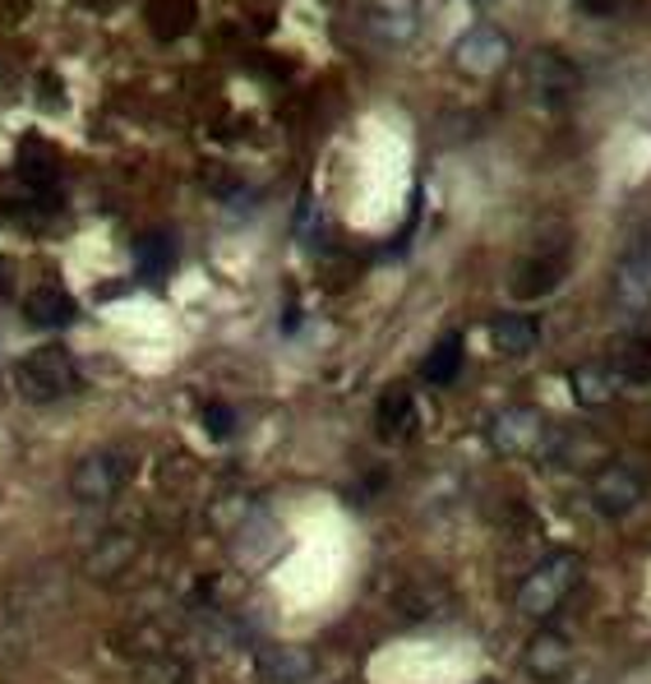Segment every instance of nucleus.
Segmentation results:
<instances>
[{
  "label": "nucleus",
  "mask_w": 651,
  "mask_h": 684,
  "mask_svg": "<svg viewBox=\"0 0 651 684\" xmlns=\"http://www.w3.org/2000/svg\"><path fill=\"white\" fill-rule=\"evenodd\" d=\"M204 426H209V435H213V439H227V435L236 430V416H232V407L209 403V407H204Z\"/></svg>",
  "instance_id": "19"
},
{
  "label": "nucleus",
  "mask_w": 651,
  "mask_h": 684,
  "mask_svg": "<svg viewBox=\"0 0 651 684\" xmlns=\"http://www.w3.org/2000/svg\"><path fill=\"white\" fill-rule=\"evenodd\" d=\"M569 273V240H559L554 250H536L531 259L518 263V273H513V296L518 301H541L550 296L559 282Z\"/></svg>",
  "instance_id": "4"
},
{
  "label": "nucleus",
  "mask_w": 651,
  "mask_h": 684,
  "mask_svg": "<svg viewBox=\"0 0 651 684\" xmlns=\"http://www.w3.org/2000/svg\"><path fill=\"white\" fill-rule=\"evenodd\" d=\"M610 393H615V370L610 366H582V370H573V399L577 403L601 407V403H610Z\"/></svg>",
  "instance_id": "14"
},
{
  "label": "nucleus",
  "mask_w": 651,
  "mask_h": 684,
  "mask_svg": "<svg viewBox=\"0 0 651 684\" xmlns=\"http://www.w3.org/2000/svg\"><path fill=\"white\" fill-rule=\"evenodd\" d=\"M573 583H577V560H573V556H554L550 564H541V569H536L531 579L523 583L518 610L531 615V620H546V615L573 592Z\"/></svg>",
  "instance_id": "3"
},
{
  "label": "nucleus",
  "mask_w": 651,
  "mask_h": 684,
  "mask_svg": "<svg viewBox=\"0 0 651 684\" xmlns=\"http://www.w3.org/2000/svg\"><path fill=\"white\" fill-rule=\"evenodd\" d=\"M527 666H531V675H541V680H559L569 671V643H564V638H554V633H541L527 648Z\"/></svg>",
  "instance_id": "13"
},
{
  "label": "nucleus",
  "mask_w": 651,
  "mask_h": 684,
  "mask_svg": "<svg viewBox=\"0 0 651 684\" xmlns=\"http://www.w3.org/2000/svg\"><path fill=\"white\" fill-rule=\"evenodd\" d=\"M134 476V458L125 449H93L70 468V495L79 504H111Z\"/></svg>",
  "instance_id": "2"
},
{
  "label": "nucleus",
  "mask_w": 651,
  "mask_h": 684,
  "mask_svg": "<svg viewBox=\"0 0 651 684\" xmlns=\"http://www.w3.org/2000/svg\"><path fill=\"white\" fill-rule=\"evenodd\" d=\"M374 426L384 439H412L416 435V399L407 389H389L384 399H379V412H374Z\"/></svg>",
  "instance_id": "9"
},
{
  "label": "nucleus",
  "mask_w": 651,
  "mask_h": 684,
  "mask_svg": "<svg viewBox=\"0 0 651 684\" xmlns=\"http://www.w3.org/2000/svg\"><path fill=\"white\" fill-rule=\"evenodd\" d=\"M171 263H176L171 236H144L139 240V269H144V278H162Z\"/></svg>",
  "instance_id": "18"
},
{
  "label": "nucleus",
  "mask_w": 651,
  "mask_h": 684,
  "mask_svg": "<svg viewBox=\"0 0 651 684\" xmlns=\"http://www.w3.org/2000/svg\"><path fill=\"white\" fill-rule=\"evenodd\" d=\"M541 435V422L531 412H508L504 422L495 426V445L500 449H527V439Z\"/></svg>",
  "instance_id": "17"
},
{
  "label": "nucleus",
  "mask_w": 651,
  "mask_h": 684,
  "mask_svg": "<svg viewBox=\"0 0 651 684\" xmlns=\"http://www.w3.org/2000/svg\"><path fill=\"white\" fill-rule=\"evenodd\" d=\"M490 338H495V347L504 351V357H527V351L536 347V338H541V324H536L531 315H504L490 324Z\"/></svg>",
  "instance_id": "11"
},
{
  "label": "nucleus",
  "mask_w": 651,
  "mask_h": 684,
  "mask_svg": "<svg viewBox=\"0 0 651 684\" xmlns=\"http://www.w3.org/2000/svg\"><path fill=\"white\" fill-rule=\"evenodd\" d=\"M615 301L628 315L651 311V240H638L615 269Z\"/></svg>",
  "instance_id": "5"
},
{
  "label": "nucleus",
  "mask_w": 651,
  "mask_h": 684,
  "mask_svg": "<svg viewBox=\"0 0 651 684\" xmlns=\"http://www.w3.org/2000/svg\"><path fill=\"white\" fill-rule=\"evenodd\" d=\"M259 675L291 684V680H305L310 675V661L296 648H268V652H259Z\"/></svg>",
  "instance_id": "15"
},
{
  "label": "nucleus",
  "mask_w": 651,
  "mask_h": 684,
  "mask_svg": "<svg viewBox=\"0 0 651 684\" xmlns=\"http://www.w3.org/2000/svg\"><path fill=\"white\" fill-rule=\"evenodd\" d=\"M24 315L37 328H65L75 319V301H70V292H60L56 282H47V287H37V292L24 301Z\"/></svg>",
  "instance_id": "10"
},
{
  "label": "nucleus",
  "mask_w": 651,
  "mask_h": 684,
  "mask_svg": "<svg viewBox=\"0 0 651 684\" xmlns=\"http://www.w3.org/2000/svg\"><path fill=\"white\" fill-rule=\"evenodd\" d=\"M458 65H462L467 75H481V79L500 75L504 65H508V37H504V33H495V29H476V33H467V37L458 42Z\"/></svg>",
  "instance_id": "8"
},
{
  "label": "nucleus",
  "mask_w": 651,
  "mask_h": 684,
  "mask_svg": "<svg viewBox=\"0 0 651 684\" xmlns=\"http://www.w3.org/2000/svg\"><path fill=\"white\" fill-rule=\"evenodd\" d=\"M577 5L587 10V14H596V19H615L619 10L633 5V0H577Z\"/></svg>",
  "instance_id": "20"
},
{
  "label": "nucleus",
  "mask_w": 651,
  "mask_h": 684,
  "mask_svg": "<svg viewBox=\"0 0 651 684\" xmlns=\"http://www.w3.org/2000/svg\"><path fill=\"white\" fill-rule=\"evenodd\" d=\"M527 79L536 88V98L559 106V102H569V93L577 88V75H573V65L559 56V52H531L527 60Z\"/></svg>",
  "instance_id": "7"
},
{
  "label": "nucleus",
  "mask_w": 651,
  "mask_h": 684,
  "mask_svg": "<svg viewBox=\"0 0 651 684\" xmlns=\"http://www.w3.org/2000/svg\"><path fill=\"white\" fill-rule=\"evenodd\" d=\"M458 370H462V334H444V338L435 343L430 357H425L420 374H425L430 384H453Z\"/></svg>",
  "instance_id": "12"
},
{
  "label": "nucleus",
  "mask_w": 651,
  "mask_h": 684,
  "mask_svg": "<svg viewBox=\"0 0 651 684\" xmlns=\"http://www.w3.org/2000/svg\"><path fill=\"white\" fill-rule=\"evenodd\" d=\"M14 389L29 403H60L79 389V366L65 347H37L14 366Z\"/></svg>",
  "instance_id": "1"
},
{
  "label": "nucleus",
  "mask_w": 651,
  "mask_h": 684,
  "mask_svg": "<svg viewBox=\"0 0 651 684\" xmlns=\"http://www.w3.org/2000/svg\"><path fill=\"white\" fill-rule=\"evenodd\" d=\"M592 500H596V509L605 518H624V514H633L638 509V500H642V476L633 468H605L592 485Z\"/></svg>",
  "instance_id": "6"
},
{
  "label": "nucleus",
  "mask_w": 651,
  "mask_h": 684,
  "mask_svg": "<svg viewBox=\"0 0 651 684\" xmlns=\"http://www.w3.org/2000/svg\"><path fill=\"white\" fill-rule=\"evenodd\" d=\"M615 374L633 384H651V338H628L615 351Z\"/></svg>",
  "instance_id": "16"
}]
</instances>
